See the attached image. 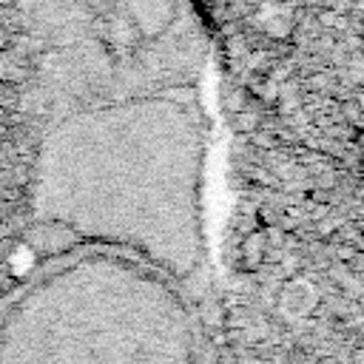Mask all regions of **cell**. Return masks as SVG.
Instances as JSON below:
<instances>
[{
  "instance_id": "cell-1",
  "label": "cell",
  "mask_w": 364,
  "mask_h": 364,
  "mask_svg": "<svg viewBox=\"0 0 364 364\" xmlns=\"http://www.w3.org/2000/svg\"><path fill=\"white\" fill-rule=\"evenodd\" d=\"M37 219L191 276L202 259V145L168 105L91 114L57 128L34 162Z\"/></svg>"
},
{
  "instance_id": "cell-2",
  "label": "cell",
  "mask_w": 364,
  "mask_h": 364,
  "mask_svg": "<svg viewBox=\"0 0 364 364\" xmlns=\"http://www.w3.org/2000/svg\"><path fill=\"white\" fill-rule=\"evenodd\" d=\"M193 324L171 276L125 253L40 276L0 324V364H191Z\"/></svg>"
},
{
  "instance_id": "cell-3",
  "label": "cell",
  "mask_w": 364,
  "mask_h": 364,
  "mask_svg": "<svg viewBox=\"0 0 364 364\" xmlns=\"http://www.w3.org/2000/svg\"><path fill=\"white\" fill-rule=\"evenodd\" d=\"M9 43H11V34H9V28H6V26H0V51H3V48H9Z\"/></svg>"
},
{
  "instance_id": "cell-4",
  "label": "cell",
  "mask_w": 364,
  "mask_h": 364,
  "mask_svg": "<svg viewBox=\"0 0 364 364\" xmlns=\"http://www.w3.org/2000/svg\"><path fill=\"white\" fill-rule=\"evenodd\" d=\"M353 9H358V11H364V0H353Z\"/></svg>"
},
{
  "instance_id": "cell-5",
  "label": "cell",
  "mask_w": 364,
  "mask_h": 364,
  "mask_svg": "<svg viewBox=\"0 0 364 364\" xmlns=\"http://www.w3.org/2000/svg\"><path fill=\"white\" fill-rule=\"evenodd\" d=\"M14 6V0H0V9H11Z\"/></svg>"
}]
</instances>
